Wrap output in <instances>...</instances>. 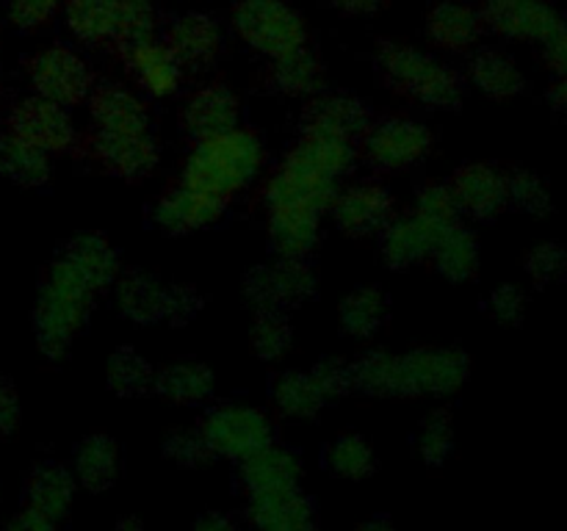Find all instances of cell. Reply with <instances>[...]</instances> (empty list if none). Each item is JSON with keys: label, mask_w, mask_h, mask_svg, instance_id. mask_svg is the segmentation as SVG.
<instances>
[{"label": "cell", "mask_w": 567, "mask_h": 531, "mask_svg": "<svg viewBox=\"0 0 567 531\" xmlns=\"http://www.w3.org/2000/svg\"><path fill=\"white\" fill-rule=\"evenodd\" d=\"M238 105L236 94L227 86H205L183 108V131L194 138V142H205V138L221 136L238 127Z\"/></svg>", "instance_id": "18"}, {"label": "cell", "mask_w": 567, "mask_h": 531, "mask_svg": "<svg viewBox=\"0 0 567 531\" xmlns=\"http://www.w3.org/2000/svg\"><path fill=\"white\" fill-rule=\"evenodd\" d=\"M269 236L282 258H305L319 238L313 210H269Z\"/></svg>", "instance_id": "30"}, {"label": "cell", "mask_w": 567, "mask_h": 531, "mask_svg": "<svg viewBox=\"0 0 567 531\" xmlns=\"http://www.w3.org/2000/svg\"><path fill=\"white\" fill-rule=\"evenodd\" d=\"M97 291L100 288L64 254L50 266L37 302V337L48 357H64L70 352Z\"/></svg>", "instance_id": "1"}, {"label": "cell", "mask_w": 567, "mask_h": 531, "mask_svg": "<svg viewBox=\"0 0 567 531\" xmlns=\"http://www.w3.org/2000/svg\"><path fill=\"white\" fill-rule=\"evenodd\" d=\"M482 14L465 3H441L426 17V33L437 48L465 50L480 39Z\"/></svg>", "instance_id": "27"}, {"label": "cell", "mask_w": 567, "mask_h": 531, "mask_svg": "<svg viewBox=\"0 0 567 531\" xmlns=\"http://www.w3.org/2000/svg\"><path fill=\"white\" fill-rule=\"evenodd\" d=\"M155 391L175 404H199L214 393V374L203 363H175L155 376Z\"/></svg>", "instance_id": "35"}, {"label": "cell", "mask_w": 567, "mask_h": 531, "mask_svg": "<svg viewBox=\"0 0 567 531\" xmlns=\"http://www.w3.org/2000/svg\"><path fill=\"white\" fill-rule=\"evenodd\" d=\"M199 431L208 440L210 451L238 459V462L275 442L271 420L260 409L236 407V404L210 409L203 424H199Z\"/></svg>", "instance_id": "6"}, {"label": "cell", "mask_w": 567, "mask_h": 531, "mask_svg": "<svg viewBox=\"0 0 567 531\" xmlns=\"http://www.w3.org/2000/svg\"><path fill=\"white\" fill-rule=\"evenodd\" d=\"M275 404L282 415L288 418H313V415L321 413V407L327 404L324 393L319 391V385L313 382L310 374H299V371H291V374L280 376L275 382Z\"/></svg>", "instance_id": "38"}, {"label": "cell", "mask_w": 567, "mask_h": 531, "mask_svg": "<svg viewBox=\"0 0 567 531\" xmlns=\"http://www.w3.org/2000/svg\"><path fill=\"white\" fill-rule=\"evenodd\" d=\"M61 3L64 0H11L9 17L22 31H33V28H42L53 20Z\"/></svg>", "instance_id": "50"}, {"label": "cell", "mask_w": 567, "mask_h": 531, "mask_svg": "<svg viewBox=\"0 0 567 531\" xmlns=\"http://www.w3.org/2000/svg\"><path fill=\"white\" fill-rule=\"evenodd\" d=\"M454 202L460 214H468L474 219H496L507 202V175L491 164H465L463 169L454 171L449 183Z\"/></svg>", "instance_id": "15"}, {"label": "cell", "mask_w": 567, "mask_h": 531, "mask_svg": "<svg viewBox=\"0 0 567 531\" xmlns=\"http://www.w3.org/2000/svg\"><path fill=\"white\" fill-rule=\"evenodd\" d=\"M114 531H144L142 529V523H138V520H122V523L120 525H116V529Z\"/></svg>", "instance_id": "61"}, {"label": "cell", "mask_w": 567, "mask_h": 531, "mask_svg": "<svg viewBox=\"0 0 567 531\" xmlns=\"http://www.w3.org/2000/svg\"><path fill=\"white\" fill-rule=\"evenodd\" d=\"M109 385L120 396H142L155 385V371L133 348H120L109 360Z\"/></svg>", "instance_id": "42"}, {"label": "cell", "mask_w": 567, "mask_h": 531, "mask_svg": "<svg viewBox=\"0 0 567 531\" xmlns=\"http://www.w3.org/2000/svg\"><path fill=\"white\" fill-rule=\"evenodd\" d=\"M452 440H454V431H452V418H449V413L430 415L426 424L421 426V435H419V451L421 457H424V462L443 465V459H446L449 451H452Z\"/></svg>", "instance_id": "46"}, {"label": "cell", "mask_w": 567, "mask_h": 531, "mask_svg": "<svg viewBox=\"0 0 567 531\" xmlns=\"http://www.w3.org/2000/svg\"><path fill=\"white\" fill-rule=\"evenodd\" d=\"M120 470V448L111 437L92 435L78 446L75 451V476L86 490H109L111 481Z\"/></svg>", "instance_id": "32"}, {"label": "cell", "mask_w": 567, "mask_h": 531, "mask_svg": "<svg viewBox=\"0 0 567 531\" xmlns=\"http://www.w3.org/2000/svg\"><path fill=\"white\" fill-rule=\"evenodd\" d=\"M9 133L42 153H70L78 147V131L64 105L44 97L22 100L9 116Z\"/></svg>", "instance_id": "9"}, {"label": "cell", "mask_w": 567, "mask_h": 531, "mask_svg": "<svg viewBox=\"0 0 567 531\" xmlns=\"http://www.w3.org/2000/svg\"><path fill=\"white\" fill-rule=\"evenodd\" d=\"M313 382L319 385V391L324 393L327 402L332 398H341L343 393L352 391V368L341 360H321L313 371H310Z\"/></svg>", "instance_id": "49"}, {"label": "cell", "mask_w": 567, "mask_h": 531, "mask_svg": "<svg viewBox=\"0 0 567 531\" xmlns=\"http://www.w3.org/2000/svg\"><path fill=\"white\" fill-rule=\"evenodd\" d=\"M238 37L269 59L291 53L305 44V22L282 0H241L233 9Z\"/></svg>", "instance_id": "4"}, {"label": "cell", "mask_w": 567, "mask_h": 531, "mask_svg": "<svg viewBox=\"0 0 567 531\" xmlns=\"http://www.w3.org/2000/svg\"><path fill=\"white\" fill-rule=\"evenodd\" d=\"M75 498V479L59 462H42L25 479V509L55 520L66 518Z\"/></svg>", "instance_id": "21"}, {"label": "cell", "mask_w": 567, "mask_h": 531, "mask_svg": "<svg viewBox=\"0 0 567 531\" xmlns=\"http://www.w3.org/2000/svg\"><path fill=\"white\" fill-rule=\"evenodd\" d=\"M155 11L150 0H120V17H116V33L111 48L127 55L131 50L153 42Z\"/></svg>", "instance_id": "40"}, {"label": "cell", "mask_w": 567, "mask_h": 531, "mask_svg": "<svg viewBox=\"0 0 567 531\" xmlns=\"http://www.w3.org/2000/svg\"><path fill=\"white\" fill-rule=\"evenodd\" d=\"M413 214L435 232V241L437 236H443L454 225H460V208L454 202L452 191H449V186H437V183L421 188L419 205H415Z\"/></svg>", "instance_id": "43"}, {"label": "cell", "mask_w": 567, "mask_h": 531, "mask_svg": "<svg viewBox=\"0 0 567 531\" xmlns=\"http://www.w3.org/2000/svg\"><path fill=\"white\" fill-rule=\"evenodd\" d=\"M482 20L507 37L546 39V42L563 28L557 14L537 0H487Z\"/></svg>", "instance_id": "19"}, {"label": "cell", "mask_w": 567, "mask_h": 531, "mask_svg": "<svg viewBox=\"0 0 567 531\" xmlns=\"http://www.w3.org/2000/svg\"><path fill=\"white\" fill-rule=\"evenodd\" d=\"M28 75H31L39 97L64 105V108L83 103L94 83L86 61L72 53L70 48H61V44H53V48H44L37 55H31L28 59Z\"/></svg>", "instance_id": "7"}, {"label": "cell", "mask_w": 567, "mask_h": 531, "mask_svg": "<svg viewBox=\"0 0 567 531\" xmlns=\"http://www.w3.org/2000/svg\"><path fill=\"white\" fill-rule=\"evenodd\" d=\"M507 202L513 208L526 210V214L543 216L551 210V191H548L546 180L535 171L513 169L507 171Z\"/></svg>", "instance_id": "45"}, {"label": "cell", "mask_w": 567, "mask_h": 531, "mask_svg": "<svg viewBox=\"0 0 567 531\" xmlns=\"http://www.w3.org/2000/svg\"><path fill=\"white\" fill-rule=\"evenodd\" d=\"M388 315V299L380 288H358L341 302V326L347 335L369 337L382 326Z\"/></svg>", "instance_id": "39"}, {"label": "cell", "mask_w": 567, "mask_h": 531, "mask_svg": "<svg viewBox=\"0 0 567 531\" xmlns=\"http://www.w3.org/2000/svg\"><path fill=\"white\" fill-rule=\"evenodd\" d=\"M277 531H319V525H316V520H305V523H293V525H286V529H277Z\"/></svg>", "instance_id": "60"}, {"label": "cell", "mask_w": 567, "mask_h": 531, "mask_svg": "<svg viewBox=\"0 0 567 531\" xmlns=\"http://www.w3.org/2000/svg\"><path fill=\"white\" fill-rule=\"evenodd\" d=\"M336 180L297 164L282 160L280 169L266 183V205L269 210H313L321 214L336 199Z\"/></svg>", "instance_id": "13"}, {"label": "cell", "mask_w": 567, "mask_h": 531, "mask_svg": "<svg viewBox=\"0 0 567 531\" xmlns=\"http://www.w3.org/2000/svg\"><path fill=\"white\" fill-rule=\"evenodd\" d=\"M471 77H474V83L482 92L496 100L513 97V94L524 88V75L518 72V66L507 55L496 53V50H482V53L474 55Z\"/></svg>", "instance_id": "37"}, {"label": "cell", "mask_w": 567, "mask_h": 531, "mask_svg": "<svg viewBox=\"0 0 567 531\" xmlns=\"http://www.w3.org/2000/svg\"><path fill=\"white\" fill-rule=\"evenodd\" d=\"M432 147V133L408 116H385L371 122L360 138L363 158L380 171H404L419 164Z\"/></svg>", "instance_id": "5"}, {"label": "cell", "mask_w": 567, "mask_h": 531, "mask_svg": "<svg viewBox=\"0 0 567 531\" xmlns=\"http://www.w3.org/2000/svg\"><path fill=\"white\" fill-rule=\"evenodd\" d=\"M120 0H66V22L92 48L114 44Z\"/></svg>", "instance_id": "29"}, {"label": "cell", "mask_w": 567, "mask_h": 531, "mask_svg": "<svg viewBox=\"0 0 567 531\" xmlns=\"http://www.w3.org/2000/svg\"><path fill=\"white\" fill-rule=\"evenodd\" d=\"M244 293L258 310H286L316 293V277L302 258H282L280 263L252 269L244 280Z\"/></svg>", "instance_id": "11"}, {"label": "cell", "mask_w": 567, "mask_h": 531, "mask_svg": "<svg viewBox=\"0 0 567 531\" xmlns=\"http://www.w3.org/2000/svg\"><path fill=\"white\" fill-rule=\"evenodd\" d=\"M61 254L70 258L97 288L111 285L116 274H120V258H116L114 247L100 232H81L72 241H66Z\"/></svg>", "instance_id": "33"}, {"label": "cell", "mask_w": 567, "mask_h": 531, "mask_svg": "<svg viewBox=\"0 0 567 531\" xmlns=\"http://www.w3.org/2000/svg\"><path fill=\"white\" fill-rule=\"evenodd\" d=\"M164 44L183 72H199L214 64L221 50L219 25L208 14H186L166 28Z\"/></svg>", "instance_id": "17"}, {"label": "cell", "mask_w": 567, "mask_h": 531, "mask_svg": "<svg viewBox=\"0 0 567 531\" xmlns=\"http://www.w3.org/2000/svg\"><path fill=\"white\" fill-rule=\"evenodd\" d=\"M166 293L169 288L142 271H131L127 277H122L120 288H116L122 313L138 324H155V321L166 319Z\"/></svg>", "instance_id": "28"}, {"label": "cell", "mask_w": 567, "mask_h": 531, "mask_svg": "<svg viewBox=\"0 0 567 531\" xmlns=\"http://www.w3.org/2000/svg\"><path fill=\"white\" fill-rule=\"evenodd\" d=\"M371 108L358 97L347 94H324L316 97L302 111V133H319V136L338 138V142L358 144L371 127Z\"/></svg>", "instance_id": "14"}, {"label": "cell", "mask_w": 567, "mask_h": 531, "mask_svg": "<svg viewBox=\"0 0 567 531\" xmlns=\"http://www.w3.org/2000/svg\"><path fill=\"white\" fill-rule=\"evenodd\" d=\"M327 468L341 479H365L374 473V451L369 440L360 435H341L332 440V446L324 454Z\"/></svg>", "instance_id": "41"}, {"label": "cell", "mask_w": 567, "mask_h": 531, "mask_svg": "<svg viewBox=\"0 0 567 531\" xmlns=\"http://www.w3.org/2000/svg\"><path fill=\"white\" fill-rule=\"evenodd\" d=\"M194 531H241L236 520L225 512H205L203 518L197 520Z\"/></svg>", "instance_id": "56"}, {"label": "cell", "mask_w": 567, "mask_h": 531, "mask_svg": "<svg viewBox=\"0 0 567 531\" xmlns=\"http://www.w3.org/2000/svg\"><path fill=\"white\" fill-rule=\"evenodd\" d=\"M6 531H59V529H55V520L44 518V514L33 512V509H22V512L11 520Z\"/></svg>", "instance_id": "54"}, {"label": "cell", "mask_w": 567, "mask_h": 531, "mask_svg": "<svg viewBox=\"0 0 567 531\" xmlns=\"http://www.w3.org/2000/svg\"><path fill=\"white\" fill-rule=\"evenodd\" d=\"M327 3L349 17H365V14H374V11L380 9L382 0H327Z\"/></svg>", "instance_id": "57"}, {"label": "cell", "mask_w": 567, "mask_h": 531, "mask_svg": "<svg viewBox=\"0 0 567 531\" xmlns=\"http://www.w3.org/2000/svg\"><path fill=\"white\" fill-rule=\"evenodd\" d=\"M0 175L20 186H42L50 177V158L42 149L6 133L0 136Z\"/></svg>", "instance_id": "34"}, {"label": "cell", "mask_w": 567, "mask_h": 531, "mask_svg": "<svg viewBox=\"0 0 567 531\" xmlns=\"http://www.w3.org/2000/svg\"><path fill=\"white\" fill-rule=\"evenodd\" d=\"M125 64L133 81L153 97H169L183 83V66L164 42H147L131 50L125 55Z\"/></svg>", "instance_id": "22"}, {"label": "cell", "mask_w": 567, "mask_h": 531, "mask_svg": "<svg viewBox=\"0 0 567 531\" xmlns=\"http://www.w3.org/2000/svg\"><path fill=\"white\" fill-rule=\"evenodd\" d=\"M321 61L310 53L308 48H297L291 53L275 59L271 66V81L280 88L282 94H291V97H302V94L316 92L321 86Z\"/></svg>", "instance_id": "36"}, {"label": "cell", "mask_w": 567, "mask_h": 531, "mask_svg": "<svg viewBox=\"0 0 567 531\" xmlns=\"http://www.w3.org/2000/svg\"><path fill=\"white\" fill-rule=\"evenodd\" d=\"M264 164V144L255 133L236 131L197 142L188 155L183 183L219 202H230Z\"/></svg>", "instance_id": "2"}, {"label": "cell", "mask_w": 567, "mask_h": 531, "mask_svg": "<svg viewBox=\"0 0 567 531\" xmlns=\"http://www.w3.org/2000/svg\"><path fill=\"white\" fill-rule=\"evenodd\" d=\"M92 108L94 131L111 133H138L150 131L147 108L136 94H131L122 86H103L89 100Z\"/></svg>", "instance_id": "24"}, {"label": "cell", "mask_w": 567, "mask_h": 531, "mask_svg": "<svg viewBox=\"0 0 567 531\" xmlns=\"http://www.w3.org/2000/svg\"><path fill=\"white\" fill-rule=\"evenodd\" d=\"M432 243H435V232L415 214L391 219V225L382 230V254L391 269H410L432 252Z\"/></svg>", "instance_id": "26"}, {"label": "cell", "mask_w": 567, "mask_h": 531, "mask_svg": "<svg viewBox=\"0 0 567 531\" xmlns=\"http://www.w3.org/2000/svg\"><path fill=\"white\" fill-rule=\"evenodd\" d=\"M288 164H297L302 169L316 171L338 180L343 171L352 169L354 164V144L338 142V138L319 136V133H302L299 142L293 144L291 153L286 155Z\"/></svg>", "instance_id": "25"}, {"label": "cell", "mask_w": 567, "mask_h": 531, "mask_svg": "<svg viewBox=\"0 0 567 531\" xmlns=\"http://www.w3.org/2000/svg\"><path fill=\"white\" fill-rule=\"evenodd\" d=\"M377 66L382 81L393 92L432 108H454L463 100V81L457 72L408 44H382L377 53Z\"/></svg>", "instance_id": "3"}, {"label": "cell", "mask_w": 567, "mask_h": 531, "mask_svg": "<svg viewBox=\"0 0 567 531\" xmlns=\"http://www.w3.org/2000/svg\"><path fill=\"white\" fill-rule=\"evenodd\" d=\"M247 518L258 531H277L313 520V503L299 492V487L252 492L247 503Z\"/></svg>", "instance_id": "23"}, {"label": "cell", "mask_w": 567, "mask_h": 531, "mask_svg": "<svg viewBox=\"0 0 567 531\" xmlns=\"http://www.w3.org/2000/svg\"><path fill=\"white\" fill-rule=\"evenodd\" d=\"M548 100H551L554 111L567 119V75H559V81L554 83L551 92H548Z\"/></svg>", "instance_id": "58"}, {"label": "cell", "mask_w": 567, "mask_h": 531, "mask_svg": "<svg viewBox=\"0 0 567 531\" xmlns=\"http://www.w3.org/2000/svg\"><path fill=\"white\" fill-rule=\"evenodd\" d=\"M546 64L551 66L554 72H559V75H567V37L565 33H557L554 39H548Z\"/></svg>", "instance_id": "55"}, {"label": "cell", "mask_w": 567, "mask_h": 531, "mask_svg": "<svg viewBox=\"0 0 567 531\" xmlns=\"http://www.w3.org/2000/svg\"><path fill=\"white\" fill-rule=\"evenodd\" d=\"M526 271L537 285H551L567 274V249L559 243H540L526 258Z\"/></svg>", "instance_id": "48"}, {"label": "cell", "mask_w": 567, "mask_h": 531, "mask_svg": "<svg viewBox=\"0 0 567 531\" xmlns=\"http://www.w3.org/2000/svg\"><path fill=\"white\" fill-rule=\"evenodd\" d=\"M203 308V299L192 285H169L166 293V321L172 324H186Z\"/></svg>", "instance_id": "51"}, {"label": "cell", "mask_w": 567, "mask_h": 531, "mask_svg": "<svg viewBox=\"0 0 567 531\" xmlns=\"http://www.w3.org/2000/svg\"><path fill=\"white\" fill-rule=\"evenodd\" d=\"M20 426V402L11 382L0 379V435H11Z\"/></svg>", "instance_id": "53"}, {"label": "cell", "mask_w": 567, "mask_h": 531, "mask_svg": "<svg viewBox=\"0 0 567 531\" xmlns=\"http://www.w3.org/2000/svg\"><path fill=\"white\" fill-rule=\"evenodd\" d=\"M524 293L515 285H502L491 296V313L496 315V321H502V324H518V321L524 319Z\"/></svg>", "instance_id": "52"}, {"label": "cell", "mask_w": 567, "mask_h": 531, "mask_svg": "<svg viewBox=\"0 0 567 531\" xmlns=\"http://www.w3.org/2000/svg\"><path fill=\"white\" fill-rule=\"evenodd\" d=\"M89 158L105 171L125 180H144L158 164V147L150 131L138 133H111L92 131V136L83 142Z\"/></svg>", "instance_id": "10"}, {"label": "cell", "mask_w": 567, "mask_h": 531, "mask_svg": "<svg viewBox=\"0 0 567 531\" xmlns=\"http://www.w3.org/2000/svg\"><path fill=\"white\" fill-rule=\"evenodd\" d=\"M330 208L336 225L354 238L377 236L393 219V197L380 183H358V186L336 194Z\"/></svg>", "instance_id": "12"}, {"label": "cell", "mask_w": 567, "mask_h": 531, "mask_svg": "<svg viewBox=\"0 0 567 531\" xmlns=\"http://www.w3.org/2000/svg\"><path fill=\"white\" fill-rule=\"evenodd\" d=\"M238 476H241V485L247 487L249 496L266 490H286V487H299L302 462H299L297 454L271 442V446L255 451L252 457L241 459Z\"/></svg>", "instance_id": "20"}, {"label": "cell", "mask_w": 567, "mask_h": 531, "mask_svg": "<svg viewBox=\"0 0 567 531\" xmlns=\"http://www.w3.org/2000/svg\"><path fill=\"white\" fill-rule=\"evenodd\" d=\"M399 396L415 393H452L468 376V357L457 348H419L396 357Z\"/></svg>", "instance_id": "8"}, {"label": "cell", "mask_w": 567, "mask_h": 531, "mask_svg": "<svg viewBox=\"0 0 567 531\" xmlns=\"http://www.w3.org/2000/svg\"><path fill=\"white\" fill-rule=\"evenodd\" d=\"M249 341H252V348L258 357L275 360L291 346V324H288L280 310H258V319H255L252 332H249Z\"/></svg>", "instance_id": "44"}, {"label": "cell", "mask_w": 567, "mask_h": 531, "mask_svg": "<svg viewBox=\"0 0 567 531\" xmlns=\"http://www.w3.org/2000/svg\"><path fill=\"white\" fill-rule=\"evenodd\" d=\"M432 258H435L437 271L454 282L471 280L480 269V247H476L474 232L465 230L463 225H454L437 241L432 243Z\"/></svg>", "instance_id": "31"}, {"label": "cell", "mask_w": 567, "mask_h": 531, "mask_svg": "<svg viewBox=\"0 0 567 531\" xmlns=\"http://www.w3.org/2000/svg\"><path fill=\"white\" fill-rule=\"evenodd\" d=\"M358 531H396V529H393V523L388 518H374L369 520V523L360 525Z\"/></svg>", "instance_id": "59"}, {"label": "cell", "mask_w": 567, "mask_h": 531, "mask_svg": "<svg viewBox=\"0 0 567 531\" xmlns=\"http://www.w3.org/2000/svg\"><path fill=\"white\" fill-rule=\"evenodd\" d=\"M221 214H225V202L186 186V183L169 188L155 205V221L161 230L172 232V236H186V232L216 225Z\"/></svg>", "instance_id": "16"}, {"label": "cell", "mask_w": 567, "mask_h": 531, "mask_svg": "<svg viewBox=\"0 0 567 531\" xmlns=\"http://www.w3.org/2000/svg\"><path fill=\"white\" fill-rule=\"evenodd\" d=\"M166 457H172L183 468H203L214 457V451L199 429H175L166 437Z\"/></svg>", "instance_id": "47"}]
</instances>
